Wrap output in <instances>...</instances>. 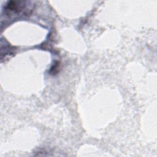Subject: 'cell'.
<instances>
[{
  "label": "cell",
  "instance_id": "obj_1",
  "mask_svg": "<svg viewBox=\"0 0 157 157\" xmlns=\"http://www.w3.org/2000/svg\"><path fill=\"white\" fill-rule=\"evenodd\" d=\"M28 7L23 1H9L5 6V11L9 15L27 14Z\"/></svg>",
  "mask_w": 157,
  "mask_h": 157
}]
</instances>
